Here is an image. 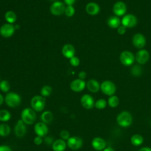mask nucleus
Listing matches in <instances>:
<instances>
[{"instance_id":"nucleus-34","label":"nucleus","mask_w":151,"mask_h":151,"mask_svg":"<svg viewBox=\"0 0 151 151\" xmlns=\"http://www.w3.org/2000/svg\"><path fill=\"white\" fill-rule=\"evenodd\" d=\"M131 73L134 76H136V77L140 76L142 73V68L138 65H134L131 68Z\"/></svg>"},{"instance_id":"nucleus-32","label":"nucleus","mask_w":151,"mask_h":151,"mask_svg":"<svg viewBox=\"0 0 151 151\" xmlns=\"http://www.w3.org/2000/svg\"><path fill=\"white\" fill-rule=\"evenodd\" d=\"M107 101L103 99H98L94 103V107L99 110H103L106 108L107 106Z\"/></svg>"},{"instance_id":"nucleus-28","label":"nucleus","mask_w":151,"mask_h":151,"mask_svg":"<svg viewBox=\"0 0 151 151\" xmlns=\"http://www.w3.org/2000/svg\"><path fill=\"white\" fill-rule=\"evenodd\" d=\"M11 118V113L5 109L0 110V121L2 122H6Z\"/></svg>"},{"instance_id":"nucleus-11","label":"nucleus","mask_w":151,"mask_h":151,"mask_svg":"<svg viewBox=\"0 0 151 151\" xmlns=\"http://www.w3.org/2000/svg\"><path fill=\"white\" fill-rule=\"evenodd\" d=\"M80 103L81 106L87 110L93 109L95 103L93 97L88 94H84L81 97Z\"/></svg>"},{"instance_id":"nucleus-1","label":"nucleus","mask_w":151,"mask_h":151,"mask_svg":"<svg viewBox=\"0 0 151 151\" xmlns=\"http://www.w3.org/2000/svg\"><path fill=\"white\" fill-rule=\"evenodd\" d=\"M21 119L26 125L33 124L36 120L35 111L30 107L24 109L21 113Z\"/></svg>"},{"instance_id":"nucleus-9","label":"nucleus","mask_w":151,"mask_h":151,"mask_svg":"<svg viewBox=\"0 0 151 151\" xmlns=\"http://www.w3.org/2000/svg\"><path fill=\"white\" fill-rule=\"evenodd\" d=\"M15 31V25L12 24L6 23L0 27V35L4 38H9L14 35Z\"/></svg>"},{"instance_id":"nucleus-36","label":"nucleus","mask_w":151,"mask_h":151,"mask_svg":"<svg viewBox=\"0 0 151 151\" xmlns=\"http://www.w3.org/2000/svg\"><path fill=\"white\" fill-rule=\"evenodd\" d=\"M60 136L61 139H62L64 140H67L68 139V138L70 137L68 131H67L66 130H61L60 133Z\"/></svg>"},{"instance_id":"nucleus-20","label":"nucleus","mask_w":151,"mask_h":151,"mask_svg":"<svg viewBox=\"0 0 151 151\" xmlns=\"http://www.w3.org/2000/svg\"><path fill=\"white\" fill-rule=\"evenodd\" d=\"M100 8L99 5L94 2L88 3L86 6V12L90 15H96L100 12Z\"/></svg>"},{"instance_id":"nucleus-25","label":"nucleus","mask_w":151,"mask_h":151,"mask_svg":"<svg viewBox=\"0 0 151 151\" xmlns=\"http://www.w3.org/2000/svg\"><path fill=\"white\" fill-rule=\"evenodd\" d=\"M5 19L7 22V23L13 24L17 20V14L13 11H8L5 12Z\"/></svg>"},{"instance_id":"nucleus-33","label":"nucleus","mask_w":151,"mask_h":151,"mask_svg":"<svg viewBox=\"0 0 151 151\" xmlns=\"http://www.w3.org/2000/svg\"><path fill=\"white\" fill-rule=\"evenodd\" d=\"M76 10L73 5H67L65 8L64 14L68 17H72L75 14Z\"/></svg>"},{"instance_id":"nucleus-47","label":"nucleus","mask_w":151,"mask_h":151,"mask_svg":"<svg viewBox=\"0 0 151 151\" xmlns=\"http://www.w3.org/2000/svg\"><path fill=\"white\" fill-rule=\"evenodd\" d=\"M150 126H151V120H150Z\"/></svg>"},{"instance_id":"nucleus-24","label":"nucleus","mask_w":151,"mask_h":151,"mask_svg":"<svg viewBox=\"0 0 151 151\" xmlns=\"http://www.w3.org/2000/svg\"><path fill=\"white\" fill-rule=\"evenodd\" d=\"M53 114L51 111L47 110L42 113L41 115V120L42 122L48 124L52 122L53 120Z\"/></svg>"},{"instance_id":"nucleus-19","label":"nucleus","mask_w":151,"mask_h":151,"mask_svg":"<svg viewBox=\"0 0 151 151\" xmlns=\"http://www.w3.org/2000/svg\"><path fill=\"white\" fill-rule=\"evenodd\" d=\"M61 52L63 55L64 57H65L66 58L70 59L72 57L74 56L76 51L73 45L70 44H66L63 47L61 50Z\"/></svg>"},{"instance_id":"nucleus-27","label":"nucleus","mask_w":151,"mask_h":151,"mask_svg":"<svg viewBox=\"0 0 151 151\" xmlns=\"http://www.w3.org/2000/svg\"><path fill=\"white\" fill-rule=\"evenodd\" d=\"M11 132L10 126L6 123L0 124V136L6 137Z\"/></svg>"},{"instance_id":"nucleus-15","label":"nucleus","mask_w":151,"mask_h":151,"mask_svg":"<svg viewBox=\"0 0 151 151\" xmlns=\"http://www.w3.org/2000/svg\"><path fill=\"white\" fill-rule=\"evenodd\" d=\"M113 11L117 17L124 15L127 11V6L126 4L123 1L116 2L113 5Z\"/></svg>"},{"instance_id":"nucleus-21","label":"nucleus","mask_w":151,"mask_h":151,"mask_svg":"<svg viewBox=\"0 0 151 151\" xmlns=\"http://www.w3.org/2000/svg\"><path fill=\"white\" fill-rule=\"evenodd\" d=\"M67 143L62 139H58L54 141L52 144L53 151H64L67 147Z\"/></svg>"},{"instance_id":"nucleus-23","label":"nucleus","mask_w":151,"mask_h":151,"mask_svg":"<svg viewBox=\"0 0 151 151\" xmlns=\"http://www.w3.org/2000/svg\"><path fill=\"white\" fill-rule=\"evenodd\" d=\"M108 26L111 28H117L121 24L120 18L117 16H111L110 17L107 21Z\"/></svg>"},{"instance_id":"nucleus-7","label":"nucleus","mask_w":151,"mask_h":151,"mask_svg":"<svg viewBox=\"0 0 151 151\" xmlns=\"http://www.w3.org/2000/svg\"><path fill=\"white\" fill-rule=\"evenodd\" d=\"M67 146L71 150H76L80 149L83 145V139L78 136H71L68 138L66 142Z\"/></svg>"},{"instance_id":"nucleus-3","label":"nucleus","mask_w":151,"mask_h":151,"mask_svg":"<svg viewBox=\"0 0 151 151\" xmlns=\"http://www.w3.org/2000/svg\"><path fill=\"white\" fill-rule=\"evenodd\" d=\"M4 101L8 107L15 108L20 105L21 103V98L17 93L9 92L6 94L4 98Z\"/></svg>"},{"instance_id":"nucleus-5","label":"nucleus","mask_w":151,"mask_h":151,"mask_svg":"<svg viewBox=\"0 0 151 151\" xmlns=\"http://www.w3.org/2000/svg\"><path fill=\"white\" fill-rule=\"evenodd\" d=\"M100 90L105 95L111 96L114 94L116 87L114 83L111 81L105 80L100 84Z\"/></svg>"},{"instance_id":"nucleus-42","label":"nucleus","mask_w":151,"mask_h":151,"mask_svg":"<svg viewBox=\"0 0 151 151\" xmlns=\"http://www.w3.org/2000/svg\"><path fill=\"white\" fill-rule=\"evenodd\" d=\"M76 1V0H64V3L67 5H73L75 4Z\"/></svg>"},{"instance_id":"nucleus-12","label":"nucleus","mask_w":151,"mask_h":151,"mask_svg":"<svg viewBox=\"0 0 151 151\" xmlns=\"http://www.w3.org/2000/svg\"><path fill=\"white\" fill-rule=\"evenodd\" d=\"M34 130L37 136L40 137H45L47 136L48 132V127L47 124L43 122L37 123L34 127Z\"/></svg>"},{"instance_id":"nucleus-41","label":"nucleus","mask_w":151,"mask_h":151,"mask_svg":"<svg viewBox=\"0 0 151 151\" xmlns=\"http://www.w3.org/2000/svg\"><path fill=\"white\" fill-rule=\"evenodd\" d=\"M78 78L84 80L87 77V73L84 71H81L79 72V73L78 74Z\"/></svg>"},{"instance_id":"nucleus-31","label":"nucleus","mask_w":151,"mask_h":151,"mask_svg":"<svg viewBox=\"0 0 151 151\" xmlns=\"http://www.w3.org/2000/svg\"><path fill=\"white\" fill-rule=\"evenodd\" d=\"M10 84L8 81L3 80L0 81V90L4 93H8L10 90Z\"/></svg>"},{"instance_id":"nucleus-10","label":"nucleus","mask_w":151,"mask_h":151,"mask_svg":"<svg viewBox=\"0 0 151 151\" xmlns=\"http://www.w3.org/2000/svg\"><path fill=\"white\" fill-rule=\"evenodd\" d=\"M121 23L126 28H133L137 23V19L135 15L132 14L125 15L122 19Z\"/></svg>"},{"instance_id":"nucleus-2","label":"nucleus","mask_w":151,"mask_h":151,"mask_svg":"<svg viewBox=\"0 0 151 151\" xmlns=\"http://www.w3.org/2000/svg\"><path fill=\"white\" fill-rule=\"evenodd\" d=\"M116 122L120 127H128L132 123V116L129 111H123L117 115Z\"/></svg>"},{"instance_id":"nucleus-29","label":"nucleus","mask_w":151,"mask_h":151,"mask_svg":"<svg viewBox=\"0 0 151 151\" xmlns=\"http://www.w3.org/2000/svg\"><path fill=\"white\" fill-rule=\"evenodd\" d=\"M108 105L111 108H115L119 104V99L117 96L113 95L109 97L107 100Z\"/></svg>"},{"instance_id":"nucleus-40","label":"nucleus","mask_w":151,"mask_h":151,"mask_svg":"<svg viewBox=\"0 0 151 151\" xmlns=\"http://www.w3.org/2000/svg\"><path fill=\"white\" fill-rule=\"evenodd\" d=\"M0 151H12L11 148L6 145H0Z\"/></svg>"},{"instance_id":"nucleus-37","label":"nucleus","mask_w":151,"mask_h":151,"mask_svg":"<svg viewBox=\"0 0 151 151\" xmlns=\"http://www.w3.org/2000/svg\"><path fill=\"white\" fill-rule=\"evenodd\" d=\"M34 143L35 145L38 146L42 144V143L43 142V139L42 137L38 136H36L34 138Z\"/></svg>"},{"instance_id":"nucleus-39","label":"nucleus","mask_w":151,"mask_h":151,"mask_svg":"<svg viewBox=\"0 0 151 151\" xmlns=\"http://www.w3.org/2000/svg\"><path fill=\"white\" fill-rule=\"evenodd\" d=\"M44 142L47 145H51L52 144V143L54 142L53 140V138L51 136H45L44 138Z\"/></svg>"},{"instance_id":"nucleus-45","label":"nucleus","mask_w":151,"mask_h":151,"mask_svg":"<svg viewBox=\"0 0 151 151\" xmlns=\"http://www.w3.org/2000/svg\"><path fill=\"white\" fill-rule=\"evenodd\" d=\"M4 101V98L3 96L0 93V106H1L2 104Z\"/></svg>"},{"instance_id":"nucleus-16","label":"nucleus","mask_w":151,"mask_h":151,"mask_svg":"<svg viewBox=\"0 0 151 151\" xmlns=\"http://www.w3.org/2000/svg\"><path fill=\"white\" fill-rule=\"evenodd\" d=\"M70 87L71 90L74 92H81L86 87V83L83 80L77 78L71 82Z\"/></svg>"},{"instance_id":"nucleus-4","label":"nucleus","mask_w":151,"mask_h":151,"mask_svg":"<svg viewBox=\"0 0 151 151\" xmlns=\"http://www.w3.org/2000/svg\"><path fill=\"white\" fill-rule=\"evenodd\" d=\"M31 108L37 112L41 111L45 106V99L44 97L39 95L34 96L30 101Z\"/></svg>"},{"instance_id":"nucleus-48","label":"nucleus","mask_w":151,"mask_h":151,"mask_svg":"<svg viewBox=\"0 0 151 151\" xmlns=\"http://www.w3.org/2000/svg\"><path fill=\"white\" fill-rule=\"evenodd\" d=\"M0 81H1V80H0Z\"/></svg>"},{"instance_id":"nucleus-18","label":"nucleus","mask_w":151,"mask_h":151,"mask_svg":"<svg viewBox=\"0 0 151 151\" xmlns=\"http://www.w3.org/2000/svg\"><path fill=\"white\" fill-rule=\"evenodd\" d=\"M91 146L97 151H101L106 147V142L100 137H96L91 140Z\"/></svg>"},{"instance_id":"nucleus-43","label":"nucleus","mask_w":151,"mask_h":151,"mask_svg":"<svg viewBox=\"0 0 151 151\" xmlns=\"http://www.w3.org/2000/svg\"><path fill=\"white\" fill-rule=\"evenodd\" d=\"M139 151H151V148L149 147H143Z\"/></svg>"},{"instance_id":"nucleus-17","label":"nucleus","mask_w":151,"mask_h":151,"mask_svg":"<svg viewBox=\"0 0 151 151\" xmlns=\"http://www.w3.org/2000/svg\"><path fill=\"white\" fill-rule=\"evenodd\" d=\"M149 58V53L146 50H139L135 56V60L137 63L139 64H145L147 62Z\"/></svg>"},{"instance_id":"nucleus-44","label":"nucleus","mask_w":151,"mask_h":151,"mask_svg":"<svg viewBox=\"0 0 151 151\" xmlns=\"http://www.w3.org/2000/svg\"><path fill=\"white\" fill-rule=\"evenodd\" d=\"M102 151H114V150L112 147L109 146V147H106V148H105L104 150H103Z\"/></svg>"},{"instance_id":"nucleus-8","label":"nucleus","mask_w":151,"mask_h":151,"mask_svg":"<svg viewBox=\"0 0 151 151\" xmlns=\"http://www.w3.org/2000/svg\"><path fill=\"white\" fill-rule=\"evenodd\" d=\"M135 60L133 54L129 51H124L120 55V60L121 63L125 66L131 65Z\"/></svg>"},{"instance_id":"nucleus-30","label":"nucleus","mask_w":151,"mask_h":151,"mask_svg":"<svg viewBox=\"0 0 151 151\" xmlns=\"http://www.w3.org/2000/svg\"><path fill=\"white\" fill-rule=\"evenodd\" d=\"M51 93H52V88L51 86L48 85H45L42 86L40 90L41 96L44 97L50 96Z\"/></svg>"},{"instance_id":"nucleus-22","label":"nucleus","mask_w":151,"mask_h":151,"mask_svg":"<svg viewBox=\"0 0 151 151\" xmlns=\"http://www.w3.org/2000/svg\"><path fill=\"white\" fill-rule=\"evenodd\" d=\"M86 87L88 91L91 93H97L100 89V84L95 79H90L86 83Z\"/></svg>"},{"instance_id":"nucleus-38","label":"nucleus","mask_w":151,"mask_h":151,"mask_svg":"<svg viewBox=\"0 0 151 151\" xmlns=\"http://www.w3.org/2000/svg\"><path fill=\"white\" fill-rule=\"evenodd\" d=\"M126 31V28L124 27L123 25H120L117 28V32L119 35H123L125 34Z\"/></svg>"},{"instance_id":"nucleus-46","label":"nucleus","mask_w":151,"mask_h":151,"mask_svg":"<svg viewBox=\"0 0 151 151\" xmlns=\"http://www.w3.org/2000/svg\"><path fill=\"white\" fill-rule=\"evenodd\" d=\"M49 1H55L57 0H49Z\"/></svg>"},{"instance_id":"nucleus-13","label":"nucleus","mask_w":151,"mask_h":151,"mask_svg":"<svg viewBox=\"0 0 151 151\" xmlns=\"http://www.w3.org/2000/svg\"><path fill=\"white\" fill-rule=\"evenodd\" d=\"M132 44L133 45L137 48L141 49L145 47L146 40L145 37L140 33L135 34L132 37Z\"/></svg>"},{"instance_id":"nucleus-26","label":"nucleus","mask_w":151,"mask_h":151,"mask_svg":"<svg viewBox=\"0 0 151 151\" xmlns=\"http://www.w3.org/2000/svg\"><path fill=\"white\" fill-rule=\"evenodd\" d=\"M131 143L134 146H139L141 145L143 142V137L142 135L139 134H135L133 135L130 138Z\"/></svg>"},{"instance_id":"nucleus-14","label":"nucleus","mask_w":151,"mask_h":151,"mask_svg":"<svg viewBox=\"0 0 151 151\" xmlns=\"http://www.w3.org/2000/svg\"><path fill=\"white\" fill-rule=\"evenodd\" d=\"M27 132L26 124L21 119L17 121L14 127V133L18 137H22L25 136Z\"/></svg>"},{"instance_id":"nucleus-35","label":"nucleus","mask_w":151,"mask_h":151,"mask_svg":"<svg viewBox=\"0 0 151 151\" xmlns=\"http://www.w3.org/2000/svg\"><path fill=\"white\" fill-rule=\"evenodd\" d=\"M69 62L71 65L73 67H77L79 65L80 61L78 57L74 55L69 59Z\"/></svg>"},{"instance_id":"nucleus-6","label":"nucleus","mask_w":151,"mask_h":151,"mask_svg":"<svg viewBox=\"0 0 151 151\" xmlns=\"http://www.w3.org/2000/svg\"><path fill=\"white\" fill-rule=\"evenodd\" d=\"M65 6L64 4L60 1H55L52 2L50 8L51 13L55 16L61 15L64 13Z\"/></svg>"}]
</instances>
